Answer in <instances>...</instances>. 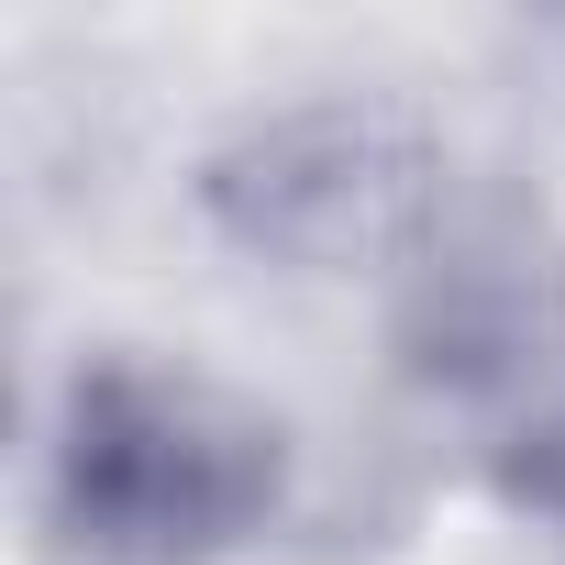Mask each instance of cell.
Returning a JSON list of instances; mask_svg holds the SVG:
<instances>
[{
	"label": "cell",
	"mask_w": 565,
	"mask_h": 565,
	"mask_svg": "<svg viewBox=\"0 0 565 565\" xmlns=\"http://www.w3.org/2000/svg\"><path fill=\"white\" fill-rule=\"evenodd\" d=\"M289 477V422L255 388L156 344H100L56 377L34 521L56 565H222L277 532Z\"/></svg>",
	"instance_id": "obj_1"
},
{
	"label": "cell",
	"mask_w": 565,
	"mask_h": 565,
	"mask_svg": "<svg viewBox=\"0 0 565 565\" xmlns=\"http://www.w3.org/2000/svg\"><path fill=\"white\" fill-rule=\"evenodd\" d=\"M200 222L300 289H355V277H411L455 244V145L422 100L399 89H311L244 111L200 178H189Z\"/></svg>",
	"instance_id": "obj_2"
},
{
	"label": "cell",
	"mask_w": 565,
	"mask_h": 565,
	"mask_svg": "<svg viewBox=\"0 0 565 565\" xmlns=\"http://www.w3.org/2000/svg\"><path fill=\"white\" fill-rule=\"evenodd\" d=\"M411 377L477 444L499 499L565 532V233L455 222L411 277Z\"/></svg>",
	"instance_id": "obj_3"
}]
</instances>
